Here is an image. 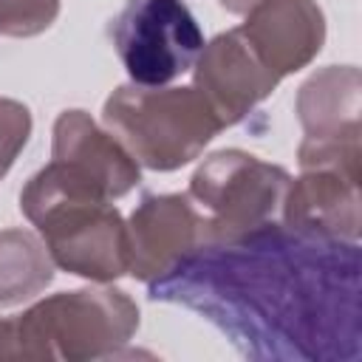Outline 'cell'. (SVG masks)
<instances>
[{
	"instance_id": "6da1fadb",
	"label": "cell",
	"mask_w": 362,
	"mask_h": 362,
	"mask_svg": "<svg viewBox=\"0 0 362 362\" xmlns=\"http://www.w3.org/2000/svg\"><path fill=\"white\" fill-rule=\"evenodd\" d=\"M359 240L277 221L201 240L150 283V300L201 314L249 359L280 362H359Z\"/></svg>"
},
{
	"instance_id": "7a4b0ae2",
	"label": "cell",
	"mask_w": 362,
	"mask_h": 362,
	"mask_svg": "<svg viewBox=\"0 0 362 362\" xmlns=\"http://www.w3.org/2000/svg\"><path fill=\"white\" fill-rule=\"evenodd\" d=\"M23 215L37 226L54 266L110 283L130 269L127 223L96 178L51 158L20 192Z\"/></svg>"
},
{
	"instance_id": "3957f363",
	"label": "cell",
	"mask_w": 362,
	"mask_h": 362,
	"mask_svg": "<svg viewBox=\"0 0 362 362\" xmlns=\"http://www.w3.org/2000/svg\"><path fill=\"white\" fill-rule=\"evenodd\" d=\"M139 328V305L122 288H76L0 320V359H107Z\"/></svg>"
},
{
	"instance_id": "277c9868",
	"label": "cell",
	"mask_w": 362,
	"mask_h": 362,
	"mask_svg": "<svg viewBox=\"0 0 362 362\" xmlns=\"http://www.w3.org/2000/svg\"><path fill=\"white\" fill-rule=\"evenodd\" d=\"M102 122L139 164L158 173L189 164L223 130L195 88L164 85L116 88L102 107Z\"/></svg>"
},
{
	"instance_id": "5b68a950",
	"label": "cell",
	"mask_w": 362,
	"mask_h": 362,
	"mask_svg": "<svg viewBox=\"0 0 362 362\" xmlns=\"http://www.w3.org/2000/svg\"><path fill=\"white\" fill-rule=\"evenodd\" d=\"M291 175L243 150H218L189 178V201L201 215L204 240L232 238L277 221Z\"/></svg>"
},
{
	"instance_id": "8992f818",
	"label": "cell",
	"mask_w": 362,
	"mask_h": 362,
	"mask_svg": "<svg viewBox=\"0 0 362 362\" xmlns=\"http://www.w3.org/2000/svg\"><path fill=\"white\" fill-rule=\"evenodd\" d=\"M110 37L127 76L141 88L178 79L204 48L198 20L181 0H127Z\"/></svg>"
},
{
	"instance_id": "52a82bcc",
	"label": "cell",
	"mask_w": 362,
	"mask_h": 362,
	"mask_svg": "<svg viewBox=\"0 0 362 362\" xmlns=\"http://www.w3.org/2000/svg\"><path fill=\"white\" fill-rule=\"evenodd\" d=\"M362 76L354 65H328L303 82L297 116L305 130L297 161L300 170L334 167L362 175Z\"/></svg>"
},
{
	"instance_id": "ba28073f",
	"label": "cell",
	"mask_w": 362,
	"mask_h": 362,
	"mask_svg": "<svg viewBox=\"0 0 362 362\" xmlns=\"http://www.w3.org/2000/svg\"><path fill=\"white\" fill-rule=\"evenodd\" d=\"M192 68L195 90L215 110L223 127L246 119V113H252L280 82L257 59L238 28L204 42Z\"/></svg>"
},
{
	"instance_id": "9c48e42d",
	"label": "cell",
	"mask_w": 362,
	"mask_h": 362,
	"mask_svg": "<svg viewBox=\"0 0 362 362\" xmlns=\"http://www.w3.org/2000/svg\"><path fill=\"white\" fill-rule=\"evenodd\" d=\"M127 274L153 283L204 240V223L189 195H144L127 221Z\"/></svg>"
},
{
	"instance_id": "30bf717a",
	"label": "cell",
	"mask_w": 362,
	"mask_h": 362,
	"mask_svg": "<svg viewBox=\"0 0 362 362\" xmlns=\"http://www.w3.org/2000/svg\"><path fill=\"white\" fill-rule=\"evenodd\" d=\"M257 59L277 76L305 68L325 42V17L317 0H260L238 25Z\"/></svg>"
},
{
	"instance_id": "8fae6325",
	"label": "cell",
	"mask_w": 362,
	"mask_h": 362,
	"mask_svg": "<svg viewBox=\"0 0 362 362\" xmlns=\"http://www.w3.org/2000/svg\"><path fill=\"white\" fill-rule=\"evenodd\" d=\"M280 215L286 226L300 232L359 240V175L334 167L303 170L300 178H291Z\"/></svg>"
},
{
	"instance_id": "7c38bea8",
	"label": "cell",
	"mask_w": 362,
	"mask_h": 362,
	"mask_svg": "<svg viewBox=\"0 0 362 362\" xmlns=\"http://www.w3.org/2000/svg\"><path fill=\"white\" fill-rule=\"evenodd\" d=\"M51 158L76 164L90 178H96L110 198H122L139 184V161L110 130H102L85 110L59 113V119L54 122Z\"/></svg>"
},
{
	"instance_id": "4fadbf2b",
	"label": "cell",
	"mask_w": 362,
	"mask_h": 362,
	"mask_svg": "<svg viewBox=\"0 0 362 362\" xmlns=\"http://www.w3.org/2000/svg\"><path fill=\"white\" fill-rule=\"evenodd\" d=\"M54 280V260L42 238L25 229L0 232V308L40 294Z\"/></svg>"
},
{
	"instance_id": "5bb4252c",
	"label": "cell",
	"mask_w": 362,
	"mask_h": 362,
	"mask_svg": "<svg viewBox=\"0 0 362 362\" xmlns=\"http://www.w3.org/2000/svg\"><path fill=\"white\" fill-rule=\"evenodd\" d=\"M59 14V0H0V34L34 37L51 28Z\"/></svg>"
},
{
	"instance_id": "9a60e30c",
	"label": "cell",
	"mask_w": 362,
	"mask_h": 362,
	"mask_svg": "<svg viewBox=\"0 0 362 362\" xmlns=\"http://www.w3.org/2000/svg\"><path fill=\"white\" fill-rule=\"evenodd\" d=\"M31 136V113L17 99H0V178Z\"/></svg>"
},
{
	"instance_id": "2e32d148",
	"label": "cell",
	"mask_w": 362,
	"mask_h": 362,
	"mask_svg": "<svg viewBox=\"0 0 362 362\" xmlns=\"http://www.w3.org/2000/svg\"><path fill=\"white\" fill-rule=\"evenodd\" d=\"M226 11H232V14H246L249 8H255L260 0H218Z\"/></svg>"
}]
</instances>
